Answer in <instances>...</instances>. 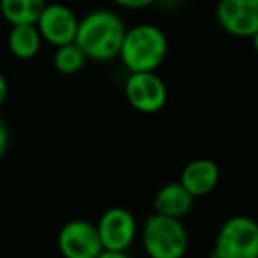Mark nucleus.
<instances>
[{
  "mask_svg": "<svg viewBox=\"0 0 258 258\" xmlns=\"http://www.w3.org/2000/svg\"><path fill=\"white\" fill-rule=\"evenodd\" d=\"M125 30L127 27L117 11L108 8L92 9L80 18L75 43L87 58L108 62L118 57Z\"/></svg>",
  "mask_w": 258,
  "mask_h": 258,
  "instance_id": "1",
  "label": "nucleus"
},
{
  "mask_svg": "<svg viewBox=\"0 0 258 258\" xmlns=\"http://www.w3.org/2000/svg\"><path fill=\"white\" fill-rule=\"evenodd\" d=\"M168 37L156 23H138L125 30L118 58L129 73H151L165 62Z\"/></svg>",
  "mask_w": 258,
  "mask_h": 258,
  "instance_id": "2",
  "label": "nucleus"
},
{
  "mask_svg": "<svg viewBox=\"0 0 258 258\" xmlns=\"http://www.w3.org/2000/svg\"><path fill=\"white\" fill-rule=\"evenodd\" d=\"M140 240L149 258H184L189 249V232L182 219L154 212L142 223Z\"/></svg>",
  "mask_w": 258,
  "mask_h": 258,
  "instance_id": "3",
  "label": "nucleus"
},
{
  "mask_svg": "<svg viewBox=\"0 0 258 258\" xmlns=\"http://www.w3.org/2000/svg\"><path fill=\"white\" fill-rule=\"evenodd\" d=\"M212 258H258V221L233 214L221 223L214 239Z\"/></svg>",
  "mask_w": 258,
  "mask_h": 258,
  "instance_id": "4",
  "label": "nucleus"
},
{
  "mask_svg": "<svg viewBox=\"0 0 258 258\" xmlns=\"http://www.w3.org/2000/svg\"><path fill=\"white\" fill-rule=\"evenodd\" d=\"M103 251H127L140 235V225L133 212L120 205L108 207L96 221Z\"/></svg>",
  "mask_w": 258,
  "mask_h": 258,
  "instance_id": "5",
  "label": "nucleus"
},
{
  "mask_svg": "<svg viewBox=\"0 0 258 258\" xmlns=\"http://www.w3.org/2000/svg\"><path fill=\"white\" fill-rule=\"evenodd\" d=\"M124 96L135 110L156 113L163 110L168 101V87L156 71L129 73L124 82Z\"/></svg>",
  "mask_w": 258,
  "mask_h": 258,
  "instance_id": "6",
  "label": "nucleus"
},
{
  "mask_svg": "<svg viewBox=\"0 0 258 258\" xmlns=\"http://www.w3.org/2000/svg\"><path fill=\"white\" fill-rule=\"evenodd\" d=\"M57 246L64 258H97L103 253L96 223L89 219H71L64 223L58 230Z\"/></svg>",
  "mask_w": 258,
  "mask_h": 258,
  "instance_id": "7",
  "label": "nucleus"
},
{
  "mask_svg": "<svg viewBox=\"0 0 258 258\" xmlns=\"http://www.w3.org/2000/svg\"><path fill=\"white\" fill-rule=\"evenodd\" d=\"M80 18L71 8L64 4H44L36 27L41 37L55 48L75 43Z\"/></svg>",
  "mask_w": 258,
  "mask_h": 258,
  "instance_id": "8",
  "label": "nucleus"
},
{
  "mask_svg": "<svg viewBox=\"0 0 258 258\" xmlns=\"http://www.w3.org/2000/svg\"><path fill=\"white\" fill-rule=\"evenodd\" d=\"M216 20L232 36L253 37L258 32V0H221Z\"/></svg>",
  "mask_w": 258,
  "mask_h": 258,
  "instance_id": "9",
  "label": "nucleus"
},
{
  "mask_svg": "<svg viewBox=\"0 0 258 258\" xmlns=\"http://www.w3.org/2000/svg\"><path fill=\"white\" fill-rule=\"evenodd\" d=\"M221 170L219 165L211 158H195L184 165L180 172L179 182L189 191L193 198L205 197L218 187Z\"/></svg>",
  "mask_w": 258,
  "mask_h": 258,
  "instance_id": "10",
  "label": "nucleus"
},
{
  "mask_svg": "<svg viewBox=\"0 0 258 258\" xmlns=\"http://www.w3.org/2000/svg\"><path fill=\"white\" fill-rule=\"evenodd\" d=\"M195 204V198L189 195V191L179 182L172 180L166 182L156 191L152 198V209L154 214L166 216V218L182 219L191 212Z\"/></svg>",
  "mask_w": 258,
  "mask_h": 258,
  "instance_id": "11",
  "label": "nucleus"
},
{
  "mask_svg": "<svg viewBox=\"0 0 258 258\" xmlns=\"http://www.w3.org/2000/svg\"><path fill=\"white\" fill-rule=\"evenodd\" d=\"M43 37L36 25H20L11 27L8 36V46L11 53L20 60H30L41 50Z\"/></svg>",
  "mask_w": 258,
  "mask_h": 258,
  "instance_id": "12",
  "label": "nucleus"
},
{
  "mask_svg": "<svg viewBox=\"0 0 258 258\" xmlns=\"http://www.w3.org/2000/svg\"><path fill=\"white\" fill-rule=\"evenodd\" d=\"M44 9L43 0H2L0 11L11 27L36 25Z\"/></svg>",
  "mask_w": 258,
  "mask_h": 258,
  "instance_id": "13",
  "label": "nucleus"
},
{
  "mask_svg": "<svg viewBox=\"0 0 258 258\" xmlns=\"http://www.w3.org/2000/svg\"><path fill=\"white\" fill-rule=\"evenodd\" d=\"M87 60L89 58L76 43L58 46L53 53V66L60 75H76L78 71H82Z\"/></svg>",
  "mask_w": 258,
  "mask_h": 258,
  "instance_id": "14",
  "label": "nucleus"
},
{
  "mask_svg": "<svg viewBox=\"0 0 258 258\" xmlns=\"http://www.w3.org/2000/svg\"><path fill=\"white\" fill-rule=\"evenodd\" d=\"M8 147H9V133L4 120L0 118V159L4 158V154L8 152Z\"/></svg>",
  "mask_w": 258,
  "mask_h": 258,
  "instance_id": "15",
  "label": "nucleus"
},
{
  "mask_svg": "<svg viewBox=\"0 0 258 258\" xmlns=\"http://www.w3.org/2000/svg\"><path fill=\"white\" fill-rule=\"evenodd\" d=\"M118 8H125V9H142L151 6L149 0H117Z\"/></svg>",
  "mask_w": 258,
  "mask_h": 258,
  "instance_id": "16",
  "label": "nucleus"
},
{
  "mask_svg": "<svg viewBox=\"0 0 258 258\" xmlns=\"http://www.w3.org/2000/svg\"><path fill=\"white\" fill-rule=\"evenodd\" d=\"M97 258H135L127 251H103Z\"/></svg>",
  "mask_w": 258,
  "mask_h": 258,
  "instance_id": "17",
  "label": "nucleus"
},
{
  "mask_svg": "<svg viewBox=\"0 0 258 258\" xmlns=\"http://www.w3.org/2000/svg\"><path fill=\"white\" fill-rule=\"evenodd\" d=\"M8 92H9V87H8V80L6 76L0 73V106L4 104L6 97H8Z\"/></svg>",
  "mask_w": 258,
  "mask_h": 258,
  "instance_id": "18",
  "label": "nucleus"
},
{
  "mask_svg": "<svg viewBox=\"0 0 258 258\" xmlns=\"http://www.w3.org/2000/svg\"><path fill=\"white\" fill-rule=\"evenodd\" d=\"M251 44H253V50H254V53L258 55V32L254 34L253 37H251Z\"/></svg>",
  "mask_w": 258,
  "mask_h": 258,
  "instance_id": "19",
  "label": "nucleus"
},
{
  "mask_svg": "<svg viewBox=\"0 0 258 258\" xmlns=\"http://www.w3.org/2000/svg\"><path fill=\"white\" fill-rule=\"evenodd\" d=\"M211 258H212V256H211Z\"/></svg>",
  "mask_w": 258,
  "mask_h": 258,
  "instance_id": "20",
  "label": "nucleus"
}]
</instances>
